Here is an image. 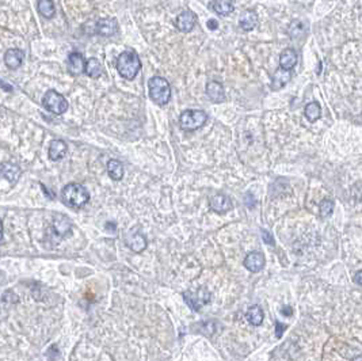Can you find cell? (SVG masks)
Masks as SVG:
<instances>
[{
  "label": "cell",
  "instance_id": "cell-1",
  "mask_svg": "<svg viewBox=\"0 0 362 361\" xmlns=\"http://www.w3.org/2000/svg\"><path fill=\"white\" fill-rule=\"evenodd\" d=\"M61 198L65 205L80 209L90 201V193L83 185L72 182L64 186L61 190Z\"/></svg>",
  "mask_w": 362,
  "mask_h": 361
},
{
  "label": "cell",
  "instance_id": "cell-2",
  "mask_svg": "<svg viewBox=\"0 0 362 361\" xmlns=\"http://www.w3.org/2000/svg\"><path fill=\"white\" fill-rule=\"evenodd\" d=\"M117 69L124 79H135L141 69V61L138 59V54L133 50L122 52L117 59Z\"/></svg>",
  "mask_w": 362,
  "mask_h": 361
},
{
  "label": "cell",
  "instance_id": "cell-3",
  "mask_svg": "<svg viewBox=\"0 0 362 361\" xmlns=\"http://www.w3.org/2000/svg\"><path fill=\"white\" fill-rule=\"evenodd\" d=\"M148 86H149L151 99L159 106L167 105L171 98V87L167 80L162 76H153L152 79L149 80Z\"/></svg>",
  "mask_w": 362,
  "mask_h": 361
},
{
  "label": "cell",
  "instance_id": "cell-4",
  "mask_svg": "<svg viewBox=\"0 0 362 361\" xmlns=\"http://www.w3.org/2000/svg\"><path fill=\"white\" fill-rule=\"evenodd\" d=\"M208 121V114L204 110H194L189 109L184 110L181 117H179V127L182 128L186 132H193L204 127L205 122Z\"/></svg>",
  "mask_w": 362,
  "mask_h": 361
},
{
  "label": "cell",
  "instance_id": "cell-5",
  "mask_svg": "<svg viewBox=\"0 0 362 361\" xmlns=\"http://www.w3.org/2000/svg\"><path fill=\"white\" fill-rule=\"evenodd\" d=\"M42 105L46 110H49L53 114H56V116H61L68 109L67 99L60 92L54 90H49L45 92V95L42 98Z\"/></svg>",
  "mask_w": 362,
  "mask_h": 361
},
{
  "label": "cell",
  "instance_id": "cell-6",
  "mask_svg": "<svg viewBox=\"0 0 362 361\" xmlns=\"http://www.w3.org/2000/svg\"><path fill=\"white\" fill-rule=\"evenodd\" d=\"M183 299L193 311H200L201 308L210 303V292L206 288H200L197 291H187L183 293Z\"/></svg>",
  "mask_w": 362,
  "mask_h": 361
},
{
  "label": "cell",
  "instance_id": "cell-7",
  "mask_svg": "<svg viewBox=\"0 0 362 361\" xmlns=\"http://www.w3.org/2000/svg\"><path fill=\"white\" fill-rule=\"evenodd\" d=\"M71 220L64 215L56 213L54 218H53V226H52V232L57 239H63L65 238V235L71 234Z\"/></svg>",
  "mask_w": 362,
  "mask_h": 361
},
{
  "label": "cell",
  "instance_id": "cell-8",
  "mask_svg": "<svg viewBox=\"0 0 362 361\" xmlns=\"http://www.w3.org/2000/svg\"><path fill=\"white\" fill-rule=\"evenodd\" d=\"M195 22H197V16H195L194 12L186 10L179 14L177 21H175V26H177L179 32L189 33L194 29Z\"/></svg>",
  "mask_w": 362,
  "mask_h": 361
},
{
  "label": "cell",
  "instance_id": "cell-9",
  "mask_svg": "<svg viewBox=\"0 0 362 361\" xmlns=\"http://www.w3.org/2000/svg\"><path fill=\"white\" fill-rule=\"evenodd\" d=\"M265 255L259 251H254V253H250L247 254V257L243 261V265L246 268L247 271H250L251 273H258L261 271L265 268Z\"/></svg>",
  "mask_w": 362,
  "mask_h": 361
},
{
  "label": "cell",
  "instance_id": "cell-10",
  "mask_svg": "<svg viewBox=\"0 0 362 361\" xmlns=\"http://www.w3.org/2000/svg\"><path fill=\"white\" fill-rule=\"evenodd\" d=\"M126 244L131 247L132 251L135 253H141L144 250L147 249V239L145 236L141 234V232H135L133 229L128 232L126 235Z\"/></svg>",
  "mask_w": 362,
  "mask_h": 361
},
{
  "label": "cell",
  "instance_id": "cell-11",
  "mask_svg": "<svg viewBox=\"0 0 362 361\" xmlns=\"http://www.w3.org/2000/svg\"><path fill=\"white\" fill-rule=\"evenodd\" d=\"M210 209L217 213H226L232 209L231 198L226 194H216L210 198Z\"/></svg>",
  "mask_w": 362,
  "mask_h": 361
},
{
  "label": "cell",
  "instance_id": "cell-12",
  "mask_svg": "<svg viewBox=\"0 0 362 361\" xmlns=\"http://www.w3.org/2000/svg\"><path fill=\"white\" fill-rule=\"evenodd\" d=\"M206 95L215 103H221L226 101V91H224L223 85L219 82H209L206 85Z\"/></svg>",
  "mask_w": 362,
  "mask_h": 361
},
{
  "label": "cell",
  "instance_id": "cell-13",
  "mask_svg": "<svg viewBox=\"0 0 362 361\" xmlns=\"http://www.w3.org/2000/svg\"><path fill=\"white\" fill-rule=\"evenodd\" d=\"M68 71L71 75H80L83 74L86 69V60L80 53H71L68 56Z\"/></svg>",
  "mask_w": 362,
  "mask_h": 361
},
{
  "label": "cell",
  "instance_id": "cell-14",
  "mask_svg": "<svg viewBox=\"0 0 362 361\" xmlns=\"http://www.w3.org/2000/svg\"><path fill=\"white\" fill-rule=\"evenodd\" d=\"M258 25V15L255 11L247 10L239 18V27L244 32H251Z\"/></svg>",
  "mask_w": 362,
  "mask_h": 361
},
{
  "label": "cell",
  "instance_id": "cell-15",
  "mask_svg": "<svg viewBox=\"0 0 362 361\" xmlns=\"http://www.w3.org/2000/svg\"><path fill=\"white\" fill-rule=\"evenodd\" d=\"M25 54L19 49H8L4 54V63L10 69H18L22 65Z\"/></svg>",
  "mask_w": 362,
  "mask_h": 361
},
{
  "label": "cell",
  "instance_id": "cell-16",
  "mask_svg": "<svg viewBox=\"0 0 362 361\" xmlns=\"http://www.w3.org/2000/svg\"><path fill=\"white\" fill-rule=\"evenodd\" d=\"M96 32L99 36L103 37H110L118 32V23L116 19H100L96 23Z\"/></svg>",
  "mask_w": 362,
  "mask_h": 361
},
{
  "label": "cell",
  "instance_id": "cell-17",
  "mask_svg": "<svg viewBox=\"0 0 362 361\" xmlns=\"http://www.w3.org/2000/svg\"><path fill=\"white\" fill-rule=\"evenodd\" d=\"M21 173V169L16 165H12V163H3L0 166V174L8 180L11 185H15L18 182Z\"/></svg>",
  "mask_w": 362,
  "mask_h": 361
},
{
  "label": "cell",
  "instance_id": "cell-18",
  "mask_svg": "<svg viewBox=\"0 0 362 361\" xmlns=\"http://www.w3.org/2000/svg\"><path fill=\"white\" fill-rule=\"evenodd\" d=\"M297 64V52L292 48L283 49L279 54V67L283 69H293Z\"/></svg>",
  "mask_w": 362,
  "mask_h": 361
},
{
  "label": "cell",
  "instance_id": "cell-19",
  "mask_svg": "<svg viewBox=\"0 0 362 361\" xmlns=\"http://www.w3.org/2000/svg\"><path fill=\"white\" fill-rule=\"evenodd\" d=\"M67 149H68V145L65 141L63 140H53L50 145H49V158L50 160H61L67 154Z\"/></svg>",
  "mask_w": 362,
  "mask_h": 361
},
{
  "label": "cell",
  "instance_id": "cell-20",
  "mask_svg": "<svg viewBox=\"0 0 362 361\" xmlns=\"http://www.w3.org/2000/svg\"><path fill=\"white\" fill-rule=\"evenodd\" d=\"M292 79V72L289 69H283L279 67V69L275 71L273 76V82H272V89L273 90H281L283 86L289 83V80Z\"/></svg>",
  "mask_w": 362,
  "mask_h": 361
},
{
  "label": "cell",
  "instance_id": "cell-21",
  "mask_svg": "<svg viewBox=\"0 0 362 361\" xmlns=\"http://www.w3.org/2000/svg\"><path fill=\"white\" fill-rule=\"evenodd\" d=\"M217 15L226 16L233 11V4L231 0H213L209 5Z\"/></svg>",
  "mask_w": 362,
  "mask_h": 361
},
{
  "label": "cell",
  "instance_id": "cell-22",
  "mask_svg": "<svg viewBox=\"0 0 362 361\" xmlns=\"http://www.w3.org/2000/svg\"><path fill=\"white\" fill-rule=\"evenodd\" d=\"M124 166L121 162L116 159L109 160L107 163V174L113 180H121L124 178Z\"/></svg>",
  "mask_w": 362,
  "mask_h": 361
},
{
  "label": "cell",
  "instance_id": "cell-23",
  "mask_svg": "<svg viewBox=\"0 0 362 361\" xmlns=\"http://www.w3.org/2000/svg\"><path fill=\"white\" fill-rule=\"evenodd\" d=\"M246 318L254 326H261L263 322V318H265L263 316L262 308L259 307V306H252V307H250L248 311L246 313Z\"/></svg>",
  "mask_w": 362,
  "mask_h": 361
},
{
  "label": "cell",
  "instance_id": "cell-24",
  "mask_svg": "<svg viewBox=\"0 0 362 361\" xmlns=\"http://www.w3.org/2000/svg\"><path fill=\"white\" fill-rule=\"evenodd\" d=\"M84 72L89 75L90 78H99L102 72H103V69H102V65H100L98 60L91 57V59L86 61V69H84Z\"/></svg>",
  "mask_w": 362,
  "mask_h": 361
},
{
  "label": "cell",
  "instance_id": "cell-25",
  "mask_svg": "<svg viewBox=\"0 0 362 361\" xmlns=\"http://www.w3.org/2000/svg\"><path fill=\"white\" fill-rule=\"evenodd\" d=\"M321 109L317 102H311L305 106V117L308 118L310 122H316L320 118Z\"/></svg>",
  "mask_w": 362,
  "mask_h": 361
},
{
  "label": "cell",
  "instance_id": "cell-26",
  "mask_svg": "<svg viewBox=\"0 0 362 361\" xmlns=\"http://www.w3.org/2000/svg\"><path fill=\"white\" fill-rule=\"evenodd\" d=\"M38 11L44 18H52L54 15V4L52 0H40L38 1Z\"/></svg>",
  "mask_w": 362,
  "mask_h": 361
},
{
  "label": "cell",
  "instance_id": "cell-27",
  "mask_svg": "<svg viewBox=\"0 0 362 361\" xmlns=\"http://www.w3.org/2000/svg\"><path fill=\"white\" fill-rule=\"evenodd\" d=\"M334 211V201L330 198H325L320 202V207H319V213H320L321 218H328L331 213Z\"/></svg>",
  "mask_w": 362,
  "mask_h": 361
},
{
  "label": "cell",
  "instance_id": "cell-28",
  "mask_svg": "<svg viewBox=\"0 0 362 361\" xmlns=\"http://www.w3.org/2000/svg\"><path fill=\"white\" fill-rule=\"evenodd\" d=\"M301 33H304V26L301 25V22L294 21L290 26H289V34L290 37L296 38L297 36H300Z\"/></svg>",
  "mask_w": 362,
  "mask_h": 361
},
{
  "label": "cell",
  "instance_id": "cell-29",
  "mask_svg": "<svg viewBox=\"0 0 362 361\" xmlns=\"http://www.w3.org/2000/svg\"><path fill=\"white\" fill-rule=\"evenodd\" d=\"M261 235H262V239L265 240V243H268L270 244V246H274V239H273V235L270 234L269 231H265V229H262L261 231Z\"/></svg>",
  "mask_w": 362,
  "mask_h": 361
},
{
  "label": "cell",
  "instance_id": "cell-30",
  "mask_svg": "<svg viewBox=\"0 0 362 361\" xmlns=\"http://www.w3.org/2000/svg\"><path fill=\"white\" fill-rule=\"evenodd\" d=\"M285 329H286V326H285V324H281L279 322L275 323V330H277L275 335H277V338H281V337H282V333Z\"/></svg>",
  "mask_w": 362,
  "mask_h": 361
},
{
  "label": "cell",
  "instance_id": "cell-31",
  "mask_svg": "<svg viewBox=\"0 0 362 361\" xmlns=\"http://www.w3.org/2000/svg\"><path fill=\"white\" fill-rule=\"evenodd\" d=\"M356 282H357L358 285H361L362 287V271H360L357 274H356Z\"/></svg>",
  "mask_w": 362,
  "mask_h": 361
},
{
  "label": "cell",
  "instance_id": "cell-32",
  "mask_svg": "<svg viewBox=\"0 0 362 361\" xmlns=\"http://www.w3.org/2000/svg\"><path fill=\"white\" fill-rule=\"evenodd\" d=\"M208 27H209L210 30H216V29H217V21H215V19L209 21V23H208Z\"/></svg>",
  "mask_w": 362,
  "mask_h": 361
},
{
  "label": "cell",
  "instance_id": "cell-33",
  "mask_svg": "<svg viewBox=\"0 0 362 361\" xmlns=\"http://www.w3.org/2000/svg\"><path fill=\"white\" fill-rule=\"evenodd\" d=\"M281 313L283 314V315H288V316H290L292 314H293V310L290 307H283V310L281 311Z\"/></svg>",
  "mask_w": 362,
  "mask_h": 361
},
{
  "label": "cell",
  "instance_id": "cell-34",
  "mask_svg": "<svg viewBox=\"0 0 362 361\" xmlns=\"http://www.w3.org/2000/svg\"><path fill=\"white\" fill-rule=\"evenodd\" d=\"M0 86H1L3 89H4L5 91H12V87H11L10 85H7V83H4V82H3V80H1V79H0Z\"/></svg>",
  "mask_w": 362,
  "mask_h": 361
},
{
  "label": "cell",
  "instance_id": "cell-35",
  "mask_svg": "<svg viewBox=\"0 0 362 361\" xmlns=\"http://www.w3.org/2000/svg\"><path fill=\"white\" fill-rule=\"evenodd\" d=\"M3 239V223H1V219H0V242Z\"/></svg>",
  "mask_w": 362,
  "mask_h": 361
},
{
  "label": "cell",
  "instance_id": "cell-36",
  "mask_svg": "<svg viewBox=\"0 0 362 361\" xmlns=\"http://www.w3.org/2000/svg\"><path fill=\"white\" fill-rule=\"evenodd\" d=\"M354 360H362V356H357V357H354Z\"/></svg>",
  "mask_w": 362,
  "mask_h": 361
}]
</instances>
